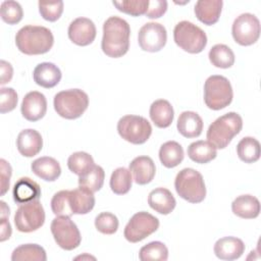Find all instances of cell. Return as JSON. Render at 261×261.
<instances>
[{
	"label": "cell",
	"mask_w": 261,
	"mask_h": 261,
	"mask_svg": "<svg viewBox=\"0 0 261 261\" xmlns=\"http://www.w3.org/2000/svg\"><path fill=\"white\" fill-rule=\"evenodd\" d=\"M130 28L126 20L118 16H110L103 24L101 48L108 57L123 56L129 48Z\"/></svg>",
	"instance_id": "cell-1"
},
{
	"label": "cell",
	"mask_w": 261,
	"mask_h": 261,
	"mask_svg": "<svg viewBox=\"0 0 261 261\" xmlns=\"http://www.w3.org/2000/svg\"><path fill=\"white\" fill-rule=\"evenodd\" d=\"M54 43L52 32L42 25H24L15 36L17 49L27 55H40L49 52Z\"/></svg>",
	"instance_id": "cell-2"
},
{
	"label": "cell",
	"mask_w": 261,
	"mask_h": 261,
	"mask_svg": "<svg viewBox=\"0 0 261 261\" xmlns=\"http://www.w3.org/2000/svg\"><path fill=\"white\" fill-rule=\"evenodd\" d=\"M243 127V119L237 112H228L215 119L208 127L206 137L216 149H224Z\"/></svg>",
	"instance_id": "cell-3"
},
{
	"label": "cell",
	"mask_w": 261,
	"mask_h": 261,
	"mask_svg": "<svg viewBox=\"0 0 261 261\" xmlns=\"http://www.w3.org/2000/svg\"><path fill=\"white\" fill-rule=\"evenodd\" d=\"M57 114L65 119L81 117L89 106V97L80 89H69L57 93L53 100Z\"/></svg>",
	"instance_id": "cell-4"
},
{
	"label": "cell",
	"mask_w": 261,
	"mask_h": 261,
	"mask_svg": "<svg viewBox=\"0 0 261 261\" xmlns=\"http://www.w3.org/2000/svg\"><path fill=\"white\" fill-rule=\"evenodd\" d=\"M174 188L184 200L196 204L206 197V187L202 174L193 168H184L175 176Z\"/></svg>",
	"instance_id": "cell-5"
},
{
	"label": "cell",
	"mask_w": 261,
	"mask_h": 261,
	"mask_svg": "<svg viewBox=\"0 0 261 261\" xmlns=\"http://www.w3.org/2000/svg\"><path fill=\"white\" fill-rule=\"evenodd\" d=\"M233 97L229 81L222 75H211L204 84V102L212 110H220L228 106Z\"/></svg>",
	"instance_id": "cell-6"
},
{
	"label": "cell",
	"mask_w": 261,
	"mask_h": 261,
	"mask_svg": "<svg viewBox=\"0 0 261 261\" xmlns=\"http://www.w3.org/2000/svg\"><path fill=\"white\" fill-rule=\"evenodd\" d=\"M173 40L179 48L191 54L202 52L207 45L206 33L188 20H181L174 27Z\"/></svg>",
	"instance_id": "cell-7"
},
{
	"label": "cell",
	"mask_w": 261,
	"mask_h": 261,
	"mask_svg": "<svg viewBox=\"0 0 261 261\" xmlns=\"http://www.w3.org/2000/svg\"><path fill=\"white\" fill-rule=\"evenodd\" d=\"M119 136L134 145H141L148 141L152 134L150 122L143 116L124 115L117 122Z\"/></svg>",
	"instance_id": "cell-8"
},
{
	"label": "cell",
	"mask_w": 261,
	"mask_h": 261,
	"mask_svg": "<svg viewBox=\"0 0 261 261\" xmlns=\"http://www.w3.org/2000/svg\"><path fill=\"white\" fill-rule=\"evenodd\" d=\"M45 222V211L39 200L20 204L14 215V224L20 232H32Z\"/></svg>",
	"instance_id": "cell-9"
},
{
	"label": "cell",
	"mask_w": 261,
	"mask_h": 261,
	"mask_svg": "<svg viewBox=\"0 0 261 261\" xmlns=\"http://www.w3.org/2000/svg\"><path fill=\"white\" fill-rule=\"evenodd\" d=\"M51 232L56 244L63 250L71 251L81 244L82 237L76 224L67 216H56L51 222Z\"/></svg>",
	"instance_id": "cell-10"
},
{
	"label": "cell",
	"mask_w": 261,
	"mask_h": 261,
	"mask_svg": "<svg viewBox=\"0 0 261 261\" xmlns=\"http://www.w3.org/2000/svg\"><path fill=\"white\" fill-rule=\"evenodd\" d=\"M159 227V220L154 215L141 211L132 216L124 227L123 236L130 243H138L155 232Z\"/></svg>",
	"instance_id": "cell-11"
},
{
	"label": "cell",
	"mask_w": 261,
	"mask_h": 261,
	"mask_svg": "<svg viewBox=\"0 0 261 261\" xmlns=\"http://www.w3.org/2000/svg\"><path fill=\"white\" fill-rule=\"evenodd\" d=\"M231 34L238 44L250 46L259 39L260 21L257 16L252 13H243L233 20Z\"/></svg>",
	"instance_id": "cell-12"
},
{
	"label": "cell",
	"mask_w": 261,
	"mask_h": 261,
	"mask_svg": "<svg viewBox=\"0 0 261 261\" xmlns=\"http://www.w3.org/2000/svg\"><path fill=\"white\" fill-rule=\"evenodd\" d=\"M166 29L158 22L145 23L139 31L138 42L142 50L147 52H158L166 44Z\"/></svg>",
	"instance_id": "cell-13"
},
{
	"label": "cell",
	"mask_w": 261,
	"mask_h": 261,
	"mask_svg": "<svg viewBox=\"0 0 261 261\" xmlns=\"http://www.w3.org/2000/svg\"><path fill=\"white\" fill-rule=\"evenodd\" d=\"M68 38L77 46H88L96 38L95 23L87 17H77L73 19L68 27Z\"/></svg>",
	"instance_id": "cell-14"
},
{
	"label": "cell",
	"mask_w": 261,
	"mask_h": 261,
	"mask_svg": "<svg viewBox=\"0 0 261 261\" xmlns=\"http://www.w3.org/2000/svg\"><path fill=\"white\" fill-rule=\"evenodd\" d=\"M20 111L22 116L29 121L40 120L47 111L46 97L38 91L29 92L22 99Z\"/></svg>",
	"instance_id": "cell-15"
},
{
	"label": "cell",
	"mask_w": 261,
	"mask_h": 261,
	"mask_svg": "<svg viewBox=\"0 0 261 261\" xmlns=\"http://www.w3.org/2000/svg\"><path fill=\"white\" fill-rule=\"evenodd\" d=\"M16 147L18 152L24 157L36 156L43 147L42 136L36 129H23L17 136Z\"/></svg>",
	"instance_id": "cell-16"
},
{
	"label": "cell",
	"mask_w": 261,
	"mask_h": 261,
	"mask_svg": "<svg viewBox=\"0 0 261 261\" xmlns=\"http://www.w3.org/2000/svg\"><path fill=\"white\" fill-rule=\"evenodd\" d=\"M130 173L136 184L144 186L152 181L156 173L155 163L149 156H138L129 163Z\"/></svg>",
	"instance_id": "cell-17"
},
{
	"label": "cell",
	"mask_w": 261,
	"mask_h": 261,
	"mask_svg": "<svg viewBox=\"0 0 261 261\" xmlns=\"http://www.w3.org/2000/svg\"><path fill=\"white\" fill-rule=\"evenodd\" d=\"M245 244L236 237H224L219 239L214 245V254L221 260L239 259L245 252Z\"/></svg>",
	"instance_id": "cell-18"
},
{
	"label": "cell",
	"mask_w": 261,
	"mask_h": 261,
	"mask_svg": "<svg viewBox=\"0 0 261 261\" xmlns=\"http://www.w3.org/2000/svg\"><path fill=\"white\" fill-rule=\"evenodd\" d=\"M12 196L16 204L29 203L39 200L41 197V188L34 179L28 176L20 177L13 186Z\"/></svg>",
	"instance_id": "cell-19"
},
{
	"label": "cell",
	"mask_w": 261,
	"mask_h": 261,
	"mask_svg": "<svg viewBox=\"0 0 261 261\" xmlns=\"http://www.w3.org/2000/svg\"><path fill=\"white\" fill-rule=\"evenodd\" d=\"M94 193L90 190L79 187L68 191V203L73 214H87L95 206Z\"/></svg>",
	"instance_id": "cell-20"
},
{
	"label": "cell",
	"mask_w": 261,
	"mask_h": 261,
	"mask_svg": "<svg viewBox=\"0 0 261 261\" xmlns=\"http://www.w3.org/2000/svg\"><path fill=\"white\" fill-rule=\"evenodd\" d=\"M61 71L52 62H42L38 64L33 72L35 83L45 89L54 88L61 80Z\"/></svg>",
	"instance_id": "cell-21"
},
{
	"label": "cell",
	"mask_w": 261,
	"mask_h": 261,
	"mask_svg": "<svg viewBox=\"0 0 261 261\" xmlns=\"http://www.w3.org/2000/svg\"><path fill=\"white\" fill-rule=\"evenodd\" d=\"M222 5V0H199L195 4L194 11L196 17L201 22L207 25H212L218 21Z\"/></svg>",
	"instance_id": "cell-22"
},
{
	"label": "cell",
	"mask_w": 261,
	"mask_h": 261,
	"mask_svg": "<svg viewBox=\"0 0 261 261\" xmlns=\"http://www.w3.org/2000/svg\"><path fill=\"white\" fill-rule=\"evenodd\" d=\"M148 204L156 212L167 215L175 208L176 201L168 189L157 188L150 192L148 196Z\"/></svg>",
	"instance_id": "cell-23"
},
{
	"label": "cell",
	"mask_w": 261,
	"mask_h": 261,
	"mask_svg": "<svg viewBox=\"0 0 261 261\" xmlns=\"http://www.w3.org/2000/svg\"><path fill=\"white\" fill-rule=\"evenodd\" d=\"M176 127L178 133L185 138H197L202 134L203 120L197 112L184 111L178 116Z\"/></svg>",
	"instance_id": "cell-24"
},
{
	"label": "cell",
	"mask_w": 261,
	"mask_h": 261,
	"mask_svg": "<svg viewBox=\"0 0 261 261\" xmlns=\"http://www.w3.org/2000/svg\"><path fill=\"white\" fill-rule=\"evenodd\" d=\"M32 171L40 178L46 181H54L61 174V167L59 162L53 157L44 156L32 162Z\"/></svg>",
	"instance_id": "cell-25"
},
{
	"label": "cell",
	"mask_w": 261,
	"mask_h": 261,
	"mask_svg": "<svg viewBox=\"0 0 261 261\" xmlns=\"http://www.w3.org/2000/svg\"><path fill=\"white\" fill-rule=\"evenodd\" d=\"M231 210L241 218L253 219L260 213V202L255 196L241 195L232 201Z\"/></svg>",
	"instance_id": "cell-26"
},
{
	"label": "cell",
	"mask_w": 261,
	"mask_h": 261,
	"mask_svg": "<svg viewBox=\"0 0 261 261\" xmlns=\"http://www.w3.org/2000/svg\"><path fill=\"white\" fill-rule=\"evenodd\" d=\"M150 118L153 123L159 128L168 127L173 120L174 111L171 104L164 99L154 101L149 110Z\"/></svg>",
	"instance_id": "cell-27"
},
{
	"label": "cell",
	"mask_w": 261,
	"mask_h": 261,
	"mask_svg": "<svg viewBox=\"0 0 261 261\" xmlns=\"http://www.w3.org/2000/svg\"><path fill=\"white\" fill-rule=\"evenodd\" d=\"M184 157V149L180 144L175 141L165 142L159 149V159L167 168H173L180 164Z\"/></svg>",
	"instance_id": "cell-28"
},
{
	"label": "cell",
	"mask_w": 261,
	"mask_h": 261,
	"mask_svg": "<svg viewBox=\"0 0 261 261\" xmlns=\"http://www.w3.org/2000/svg\"><path fill=\"white\" fill-rule=\"evenodd\" d=\"M216 155V148L208 141H196L188 147V156L196 163H208L213 160Z\"/></svg>",
	"instance_id": "cell-29"
},
{
	"label": "cell",
	"mask_w": 261,
	"mask_h": 261,
	"mask_svg": "<svg viewBox=\"0 0 261 261\" xmlns=\"http://www.w3.org/2000/svg\"><path fill=\"white\" fill-rule=\"evenodd\" d=\"M12 261H46L47 256L43 247L37 244H24L15 248L11 254Z\"/></svg>",
	"instance_id": "cell-30"
},
{
	"label": "cell",
	"mask_w": 261,
	"mask_h": 261,
	"mask_svg": "<svg viewBox=\"0 0 261 261\" xmlns=\"http://www.w3.org/2000/svg\"><path fill=\"white\" fill-rule=\"evenodd\" d=\"M237 153L239 158L245 163H254L260 158V143L255 138L245 137L239 142Z\"/></svg>",
	"instance_id": "cell-31"
},
{
	"label": "cell",
	"mask_w": 261,
	"mask_h": 261,
	"mask_svg": "<svg viewBox=\"0 0 261 261\" xmlns=\"http://www.w3.org/2000/svg\"><path fill=\"white\" fill-rule=\"evenodd\" d=\"M209 60L215 67L229 68L234 63V53L224 44L214 45L208 54Z\"/></svg>",
	"instance_id": "cell-32"
},
{
	"label": "cell",
	"mask_w": 261,
	"mask_h": 261,
	"mask_svg": "<svg viewBox=\"0 0 261 261\" xmlns=\"http://www.w3.org/2000/svg\"><path fill=\"white\" fill-rule=\"evenodd\" d=\"M104 178V169L99 165H94L86 173L79 176V186L95 193L98 192L103 187Z\"/></svg>",
	"instance_id": "cell-33"
},
{
	"label": "cell",
	"mask_w": 261,
	"mask_h": 261,
	"mask_svg": "<svg viewBox=\"0 0 261 261\" xmlns=\"http://www.w3.org/2000/svg\"><path fill=\"white\" fill-rule=\"evenodd\" d=\"M133 184L132 173L124 167L116 168L110 177L111 191L116 195H124L129 192Z\"/></svg>",
	"instance_id": "cell-34"
},
{
	"label": "cell",
	"mask_w": 261,
	"mask_h": 261,
	"mask_svg": "<svg viewBox=\"0 0 261 261\" xmlns=\"http://www.w3.org/2000/svg\"><path fill=\"white\" fill-rule=\"evenodd\" d=\"M95 165L93 157L87 152H74L67 159V167L74 174L83 175Z\"/></svg>",
	"instance_id": "cell-35"
},
{
	"label": "cell",
	"mask_w": 261,
	"mask_h": 261,
	"mask_svg": "<svg viewBox=\"0 0 261 261\" xmlns=\"http://www.w3.org/2000/svg\"><path fill=\"white\" fill-rule=\"evenodd\" d=\"M139 258L142 261H166L168 249L161 242H151L140 249Z\"/></svg>",
	"instance_id": "cell-36"
},
{
	"label": "cell",
	"mask_w": 261,
	"mask_h": 261,
	"mask_svg": "<svg viewBox=\"0 0 261 261\" xmlns=\"http://www.w3.org/2000/svg\"><path fill=\"white\" fill-rule=\"evenodd\" d=\"M0 14L4 22L8 24H16L22 19L23 11L18 2L8 0V1H3L1 3Z\"/></svg>",
	"instance_id": "cell-37"
},
{
	"label": "cell",
	"mask_w": 261,
	"mask_h": 261,
	"mask_svg": "<svg viewBox=\"0 0 261 261\" xmlns=\"http://www.w3.org/2000/svg\"><path fill=\"white\" fill-rule=\"evenodd\" d=\"M112 4L123 13L132 16H140L146 14L149 0H122L113 1Z\"/></svg>",
	"instance_id": "cell-38"
},
{
	"label": "cell",
	"mask_w": 261,
	"mask_h": 261,
	"mask_svg": "<svg viewBox=\"0 0 261 261\" xmlns=\"http://www.w3.org/2000/svg\"><path fill=\"white\" fill-rule=\"evenodd\" d=\"M51 209L56 216H67L73 215L68 203V191L62 190L54 194L51 199Z\"/></svg>",
	"instance_id": "cell-39"
},
{
	"label": "cell",
	"mask_w": 261,
	"mask_h": 261,
	"mask_svg": "<svg viewBox=\"0 0 261 261\" xmlns=\"http://www.w3.org/2000/svg\"><path fill=\"white\" fill-rule=\"evenodd\" d=\"M117 217L110 212H102L95 218V227L104 234H113L118 228Z\"/></svg>",
	"instance_id": "cell-40"
},
{
	"label": "cell",
	"mask_w": 261,
	"mask_h": 261,
	"mask_svg": "<svg viewBox=\"0 0 261 261\" xmlns=\"http://www.w3.org/2000/svg\"><path fill=\"white\" fill-rule=\"evenodd\" d=\"M39 11L41 16L48 21H56L63 12V2H39Z\"/></svg>",
	"instance_id": "cell-41"
},
{
	"label": "cell",
	"mask_w": 261,
	"mask_h": 261,
	"mask_svg": "<svg viewBox=\"0 0 261 261\" xmlns=\"http://www.w3.org/2000/svg\"><path fill=\"white\" fill-rule=\"evenodd\" d=\"M0 112L6 113L12 111L17 105V94L12 88L0 89Z\"/></svg>",
	"instance_id": "cell-42"
},
{
	"label": "cell",
	"mask_w": 261,
	"mask_h": 261,
	"mask_svg": "<svg viewBox=\"0 0 261 261\" xmlns=\"http://www.w3.org/2000/svg\"><path fill=\"white\" fill-rule=\"evenodd\" d=\"M167 10V2L165 0H152L149 1L146 16L149 18H159Z\"/></svg>",
	"instance_id": "cell-43"
},
{
	"label": "cell",
	"mask_w": 261,
	"mask_h": 261,
	"mask_svg": "<svg viewBox=\"0 0 261 261\" xmlns=\"http://www.w3.org/2000/svg\"><path fill=\"white\" fill-rule=\"evenodd\" d=\"M0 172H1V196H4L5 193L9 189L10 184V177L12 173V169L10 164L5 160H0Z\"/></svg>",
	"instance_id": "cell-44"
},
{
	"label": "cell",
	"mask_w": 261,
	"mask_h": 261,
	"mask_svg": "<svg viewBox=\"0 0 261 261\" xmlns=\"http://www.w3.org/2000/svg\"><path fill=\"white\" fill-rule=\"evenodd\" d=\"M0 67H1L0 84L3 86L11 81L12 75H13V68H12L11 64L5 60H1Z\"/></svg>",
	"instance_id": "cell-45"
},
{
	"label": "cell",
	"mask_w": 261,
	"mask_h": 261,
	"mask_svg": "<svg viewBox=\"0 0 261 261\" xmlns=\"http://www.w3.org/2000/svg\"><path fill=\"white\" fill-rule=\"evenodd\" d=\"M8 216H1V225H0V229H1V236H0V241L4 242L6 240H8L11 236V225L9 223V221L7 220Z\"/></svg>",
	"instance_id": "cell-46"
}]
</instances>
